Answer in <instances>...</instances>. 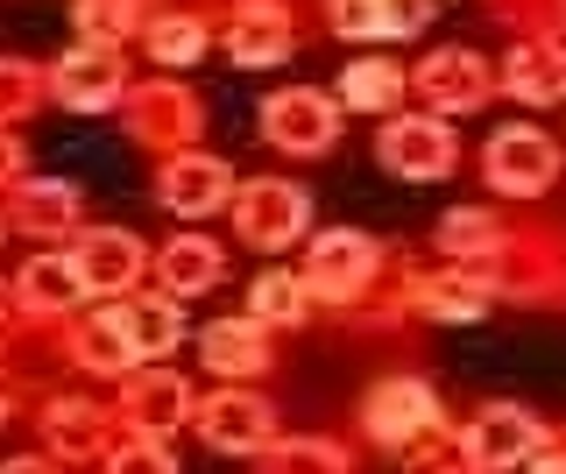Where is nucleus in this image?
Masks as SVG:
<instances>
[{
  "label": "nucleus",
  "mask_w": 566,
  "mask_h": 474,
  "mask_svg": "<svg viewBox=\"0 0 566 474\" xmlns=\"http://www.w3.org/2000/svg\"><path fill=\"white\" fill-rule=\"evenodd\" d=\"M305 220H312V199L291 178H248L234 191V227L248 249H291L305 234Z\"/></svg>",
  "instance_id": "f257e3e1"
},
{
  "label": "nucleus",
  "mask_w": 566,
  "mask_h": 474,
  "mask_svg": "<svg viewBox=\"0 0 566 474\" xmlns=\"http://www.w3.org/2000/svg\"><path fill=\"white\" fill-rule=\"evenodd\" d=\"M262 135H270V149H283V156H326L340 143V107H333V93H318V85H291V93H276L270 107H262Z\"/></svg>",
  "instance_id": "f03ea898"
},
{
  "label": "nucleus",
  "mask_w": 566,
  "mask_h": 474,
  "mask_svg": "<svg viewBox=\"0 0 566 474\" xmlns=\"http://www.w3.org/2000/svg\"><path fill=\"white\" fill-rule=\"evenodd\" d=\"M376 270H382V249L368 234H354V227L318 234L312 255H305V284H312V297H326V305H354V297L376 284Z\"/></svg>",
  "instance_id": "7ed1b4c3"
},
{
  "label": "nucleus",
  "mask_w": 566,
  "mask_h": 474,
  "mask_svg": "<svg viewBox=\"0 0 566 474\" xmlns=\"http://www.w3.org/2000/svg\"><path fill=\"white\" fill-rule=\"evenodd\" d=\"M376 156H382V170H397V178L432 185V178H447V170H453L460 143H453L447 120H432V114H397V120H382Z\"/></svg>",
  "instance_id": "20e7f679"
},
{
  "label": "nucleus",
  "mask_w": 566,
  "mask_h": 474,
  "mask_svg": "<svg viewBox=\"0 0 566 474\" xmlns=\"http://www.w3.org/2000/svg\"><path fill=\"white\" fill-rule=\"evenodd\" d=\"M50 93H57L71 114H106V107L128 99V64H120V50L78 43L71 57L50 64Z\"/></svg>",
  "instance_id": "39448f33"
},
{
  "label": "nucleus",
  "mask_w": 566,
  "mask_h": 474,
  "mask_svg": "<svg viewBox=\"0 0 566 474\" xmlns=\"http://www.w3.org/2000/svg\"><path fill=\"white\" fill-rule=\"evenodd\" d=\"M482 164H489V185L510 191V199H538V191H553V178H559V149L545 143L538 128H503V135H489Z\"/></svg>",
  "instance_id": "423d86ee"
},
{
  "label": "nucleus",
  "mask_w": 566,
  "mask_h": 474,
  "mask_svg": "<svg viewBox=\"0 0 566 474\" xmlns=\"http://www.w3.org/2000/svg\"><path fill=\"white\" fill-rule=\"evenodd\" d=\"M199 128H206V114H199V99H191L185 85L156 78V85H142V93H128V135L135 143L177 156L185 143H199Z\"/></svg>",
  "instance_id": "0eeeda50"
},
{
  "label": "nucleus",
  "mask_w": 566,
  "mask_h": 474,
  "mask_svg": "<svg viewBox=\"0 0 566 474\" xmlns=\"http://www.w3.org/2000/svg\"><path fill=\"white\" fill-rule=\"evenodd\" d=\"M361 425L376 446H411V439H424L439 425V397H432V382H403V376H389L368 390L361 403Z\"/></svg>",
  "instance_id": "6e6552de"
},
{
  "label": "nucleus",
  "mask_w": 566,
  "mask_h": 474,
  "mask_svg": "<svg viewBox=\"0 0 566 474\" xmlns=\"http://www.w3.org/2000/svg\"><path fill=\"white\" fill-rule=\"evenodd\" d=\"M538 446H545V425L531 411H517V403H495V411H482L460 432V461L468 467H517Z\"/></svg>",
  "instance_id": "1a4fd4ad"
},
{
  "label": "nucleus",
  "mask_w": 566,
  "mask_h": 474,
  "mask_svg": "<svg viewBox=\"0 0 566 474\" xmlns=\"http://www.w3.org/2000/svg\"><path fill=\"white\" fill-rule=\"evenodd\" d=\"M234 199V170L220 164V156H191L177 149L164 170H156V206H170V213L199 220V213H220V206Z\"/></svg>",
  "instance_id": "9d476101"
},
{
  "label": "nucleus",
  "mask_w": 566,
  "mask_h": 474,
  "mask_svg": "<svg viewBox=\"0 0 566 474\" xmlns=\"http://www.w3.org/2000/svg\"><path fill=\"white\" fill-rule=\"evenodd\" d=\"M199 432H206L212 453H248V461H255V453L276 439V411L262 397H248V390H227V397L199 403Z\"/></svg>",
  "instance_id": "9b49d317"
},
{
  "label": "nucleus",
  "mask_w": 566,
  "mask_h": 474,
  "mask_svg": "<svg viewBox=\"0 0 566 474\" xmlns=\"http://www.w3.org/2000/svg\"><path fill=\"white\" fill-rule=\"evenodd\" d=\"M85 276V297H128V284H142V241L120 234V227H93V234H78V249H71Z\"/></svg>",
  "instance_id": "f8f14e48"
},
{
  "label": "nucleus",
  "mask_w": 566,
  "mask_h": 474,
  "mask_svg": "<svg viewBox=\"0 0 566 474\" xmlns=\"http://www.w3.org/2000/svg\"><path fill=\"white\" fill-rule=\"evenodd\" d=\"M489 64L474 57V50H432V57L418 64V93L432 99L439 114H474L489 99Z\"/></svg>",
  "instance_id": "ddd939ff"
},
{
  "label": "nucleus",
  "mask_w": 566,
  "mask_h": 474,
  "mask_svg": "<svg viewBox=\"0 0 566 474\" xmlns=\"http://www.w3.org/2000/svg\"><path fill=\"white\" fill-rule=\"evenodd\" d=\"M227 57L234 64H276V57H291L297 50V29H291V14L276 8V0H248V8L227 22Z\"/></svg>",
  "instance_id": "4468645a"
},
{
  "label": "nucleus",
  "mask_w": 566,
  "mask_h": 474,
  "mask_svg": "<svg viewBox=\"0 0 566 474\" xmlns=\"http://www.w3.org/2000/svg\"><path fill=\"white\" fill-rule=\"evenodd\" d=\"M120 418L170 439L185 418H199V403H191L185 376H120Z\"/></svg>",
  "instance_id": "2eb2a0df"
},
{
  "label": "nucleus",
  "mask_w": 566,
  "mask_h": 474,
  "mask_svg": "<svg viewBox=\"0 0 566 474\" xmlns=\"http://www.w3.org/2000/svg\"><path fill=\"white\" fill-rule=\"evenodd\" d=\"M199 355L212 376H227V382H248V376H262L270 368V340H262V319H212L199 333Z\"/></svg>",
  "instance_id": "dca6fc26"
},
{
  "label": "nucleus",
  "mask_w": 566,
  "mask_h": 474,
  "mask_svg": "<svg viewBox=\"0 0 566 474\" xmlns=\"http://www.w3.org/2000/svg\"><path fill=\"white\" fill-rule=\"evenodd\" d=\"M8 220L22 227V234H64V227L78 220V191L57 185V178H14Z\"/></svg>",
  "instance_id": "f3484780"
},
{
  "label": "nucleus",
  "mask_w": 566,
  "mask_h": 474,
  "mask_svg": "<svg viewBox=\"0 0 566 474\" xmlns=\"http://www.w3.org/2000/svg\"><path fill=\"white\" fill-rule=\"evenodd\" d=\"M220 270H227V255H220V241H206V234H170L164 255H156V276L170 284V297L212 291V284H220Z\"/></svg>",
  "instance_id": "a211bd4d"
},
{
  "label": "nucleus",
  "mask_w": 566,
  "mask_h": 474,
  "mask_svg": "<svg viewBox=\"0 0 566 474\" xmlns=\"http://www.w3.org/2000/svg\"><path fill=\"white\" fill-rule=\"evenodd\" d=\"M43 439L57 461H93V453H106V418L85 397H57L43 411Z\"/></svg>",
  "instance_id": "6ab92c4d"
},
{
  "label": "nucleus",
  "mask_w": 566,
  "mask_h": 474,
  "mask_svg": "<svg viewBox=\"0 0 566 474\" xmlns=\"http://www.w3.org/2000/svg\"><path fill=\"white\" fill-rule=\"evenodd\" d=\"M503 85L531 107H559L566 99V57L553 43H517V57L503 64Z\"/></svg>",
  "instance_id": "aec40b11"
},
{
  "label": "nucleus",
  "mask_w": 566,
  "mask_h": 474,
  "mask_svg": "<svg viewBox=\"0 0 566 474\" xmlns=\"http://www.w3.org/2000/svg\"><path fill=\"white\" fill-rule=\"evenodd\" d=\"M14 297H22V312H64L85 297V276L71 255H35L22 262V284H14Z\"/></svg>",
  "instance_id": "412c9836"
},
{
  "label": "nucleus",
  "mask_w": 566,
  "mask_h": 474,
  "mask_svg": "<svg viewBox=\"0 0 566 474\" xmlns=\"http://www.w3.org/2000/svg\"><path fill=\"white\" fill-rule=\"evenodd\" d=\"M114 326L135 340V355H170L185 340V319H177L170 297H120L114 305Z\"/></svg>",
  "instance_id": "4be33fe9"
},
{
  "label": "nucleus",
  "mask_w": 566,
  "mask_h": 474,
  "mask_svg": "<svg viewBox=\"0 0 566 474\" xmlns=\"http://www.w3.org/2000/svg\"><path fill=\"white\" fill-rule=\"evenodd\" d=\"M489 297H495V284H489L482 270H460V276H432V284H418L411 305L432 312V319H482Z\"/></svg>",
  "instance_id": "5701e85b"
},
{
  "label": "nucleus",
  "mask_w": 566,
  "mask_h": 474,
  "mask_svg": "<svg viewBox=\"0 0 566 474\" xmlns=\"http://www.w3.org/2000/svg\"><path fill=\"white\" fill-rule=\"evenodd\" d=\"M71 361L85 368V376H135V340L114 326V312H99L93 326H78V340H71Z\"/></svg>",
  "instance_id": "b1692460"
},
{
  "label": "nucleus",
  "mask_w": 566,
  "mask_h": 474,
  "mask_svg": "<svg viewBox=\"0 0 566 474\" xmlns=\"http://www.w3.org/2000/svg\"><path fill=\"white\" fill-rule=\"evenodd\" d=\"M248 305H255V319L262 326H305V312H312V284H305V270H270V276H255V291H248Z\"/></svg>",
  "instance_id": "393cba45"
},
{
  "label": "nucleus",
  "mask_w": 566,
  "mask_h": 474,
  "mask_svg": "<svg viewBox=\"0 0 566 474\" xmlns=\"http://www.w3.org/2000/svg\"><path fill=\"white\" fill-rule=\"evenodd\" d=\"M71 22H78V36L85 43H99V50H120L142 29V8L135 0H78L71 8Z\"/></svg>",
  "instance_id": "a878e982"
},
{
  "label": "nucleus",
  "mask_w": 566,
  "mask_h": 474,
  "mask_svg": "<svg viewBox=\"0 0 566 474\" xmlns=\"http://www.w3.org/2000/svg\"><path fill=\"white\" fill-rule=\"evenodd\" d=\"M206 50V22L199 14H164V22H149V57L177 72V64H191Z\"/></svg>",
  "instance_id": "bb28decb"
},
{
  "label": "nucleus",
  "mask_w": 566,
  "mask_h": 474,
  "mask_svg": "<svg viewBox=\"0 0 566 474\" xmlns=\"http://www.w3.org/2000/svg\"><path fill=\"white\" fill-rule=\"evenodd\" d=\"M439 249L460 255V262H474V255H503V227L468 206V213H447V227H439Z\"/></svg>",
  "instance_id": "cd10ccee"
},
{
  "label": "nucleus",
  "mask_w": 566,
  "mask_h": 474,
  "mask_svg": "<svg viewBox=\"0 0 566 474\" xmlns=\"http://www.w3.org/2000/svg\"><path fill=\"white\" fill-rule=\"evenodd\" d=\"M397 93H403V72H389V64H376V57L347 64V78H340V99H347V107H361V114H382Z\"/></svg>",
  "instance_id": "c85d7f7f"
},
{
  "label": "nucleus",
  "mask_w": 566,
  "mask_h": 474,
  "mask_svg": "<svg viewBox=\"0 0 566 474\" xmlns=\"http://www.w3.org/2000/svg\"><path fill=\"white\" fill-rule=\"evenodd\" d=\"M255 461H262V467H326V474H340L347 453L326 446V439H291V446H262Z\"/></svg>",
  "instance_id": "c756f323"
},
{
  "label": "nucleus",
  "mask_w": 566,
  "mask_h": 474,
  "mask_svg": "<svg viewBox=\"0 0 566 474\" xmlns=\"http://www.w3.org/2000/svg\"><path fill=\"white\" fill-rule=\"evenodd\" d=\"M35 93H50V72H35V64L8 57V72H0V99H8V114H14V120L35 114Z\"/></svg>",
  "instance_id": "7c9ffc66"
},
{
  "label": "nucleus",
  "mask_w": 566,
  "mask_h": 474,
  "mask_svg": "<svg viewBox=\"0 0 566 474\" xmlns=\"http://www.w3.org/2000/svg\"><path fill=\"white\" fill-rule=\"evenodd\" d=\"M326 22L340 29V36H354V43L382 36V8H376V0H326Z\"/></svg>",
  "instance_id": "2f4dec72"
},
{
  "label": "nucleus",
  "mask_w": 566,
  "mask_h": 474,
  "mask_svg": "<svg viewBox=\"0 0 566 474\" xmlns=\"http://www.w3.org/2000/svg\"><path fill=\"white\" fill-rule=\"evenodd\" d=\"M376 8H382V36H418L439 0H376Z\"/></svg>",
  "instance_id": "473e14b6"
}]
</instances>
